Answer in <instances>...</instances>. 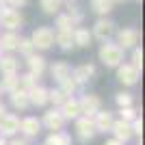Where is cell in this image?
Returning a JSON list of instances; mask_svg holds the SVG:
<instances>
[{"mask_svg": "<svg viewBox=\"0 0 145 145\" xmlns=\"http://www.w3.org/2000/svg\"><path fill=\"white\" fill-rule=\"evenodd\" d=\"M100 61H102L106 67H119L123 63V50L117 46V43L104 41L102 48H100Z\"/></svg>", "mask_w": 145, "mask_h": 145, "instance_id": "1", "label": "cell"}, {"mask_svg": "<svg viewBox=\"0 0 145 145\" xmlns=\"http://www.w3.org/2000/svg\"><path fill=\"white\" fill-rule=\"evenodd\" d=\"M35 50H50L54 46V30L48 28V26H39V28L33 30V35L28 37Z\"/></svg>", "mask_w": 145, "mask_h": 145, "instance_id": "2", "label": "cell"}, {"mask_svg": "<svg viewBox=\"0 0 145 145\" xmlns=\"http://www.w3.org/2000/svg\"><path fill=\"white\" fill-rule=\"evenodd\" d=\"M0 24L5 26L7 30H15L22 28V24H24V18H22V13L18 11V9H13V7H2L0 9Z\"/></svg>", "mask_w": 145, "mask_h": 145, "instance_id": "3", "label": "cell"}, {"mask_svg": "<svg viewBox=\"0 0 145 145\" xmlns=\"http://www.w3.org/2000/svg\"><path fill=\"white\" fill-rule=\"evenodd\" d=\"M113 35H115V22L108 18H100L93 26V33H91V37H95L100 41H108Z\"/></svg>", "mask_w": 145, "mask_h": 145, "instance_id": "4", "label": "cell"}, {"mask_svg": "<svg viewBox=\"0 0 145 145\" xmlns=\"http://www.w3.org/2000/svg\"><path fill=\"white\" fill-rule=\"evenodd\" d=\"M141 39V33L137 28H121L117 33V46L121 50H128V48H137V43Z\"/></svg>", "mask_w": 145, "mask_h": 145, "instance_id": "5", "label": "cell"}, {"mask_svg": "<svg viewBox=\"0 0 145 145\" xmlns=\"http://www.w3.org/2000/svg\"><path fill=\"white\" fill-rule=\"evenodd\" d=\"M117 78H119L126 87H132V85H137V82H139V78H141V69L132 67L130 63H123V65L117 67Z\"/></svg>", "mask_w": 145, "mask_h": 145, "instance_id": "6", "label": "cell"}, {"mask_svg": "<svg viewBox=\"0 0 145 145\" xmlns=\"http://www.w3.org/2000/svg\"><path fill=\"white\" fill-rule=\"evenodd\" d=\"M78 106H80V113H85L87 117H91L100 110L102 102H100L97 95H82V100H78Z\"/></svg>", "mask_w": 145, "mask_h": 145, "instance_id": "7", "label": "cell"}, {"mask_svg": "<svg viewBox=\"0 0 145 145\" xmlns=\"http://www.w3.org/2000/svg\"><path fill=\"white\" fill-rule=\"evenodd\" d=\"M76 134H78L80 141H91L93 134H95V126L89 117H82V119L76 121Z\"/></svg>", "mask_w": 145, "mask_h": 145, "instance_id": "8", "label": "cell"}, {"mask_svg": "<svg viewBox=\"0 0 145 145\" xmlns=\"http://www.w3.org/2000/svg\"><path fill=\"white\" fill-rule=\"evenodd\" d=\"M95 74V67L91 65V63H85V65H80V67H76L72 72V78L78 82V85H85V82H89L91 80V76Z\"/></svg>", "mask_w": 145, "mask_h": 145, "instance_id": "9", "label": "cell"}, {"mask_svg": "<svg viewBox=\"0 0 145 145\" xmlns=\"http://www.w3.org/2000/svg\"><path fill=\"white\" fill-rule=\"evenodd\" d=\"M43 123L48 126V130H52V132H56V130H61L63 128V123H65V119H63V115H61V110H48L46 115H43Z\"/></svg>", "mask_w": 145, "mask_h": 145, "instance_id": "10", "label": "cell"}, {"mask_svg": "<svg viewBox=\"0 0 145 145\" xmlns=\"http://www.w3.org/2000/svg\"><path fill=\"white\" fill-rule=\"evenodd\" d=\"M20 130L26 134V137H37L41 132V121L37 117H26V119L20 121Z\"/></svg>", "mask_w": 145, "mask_h": 145, "instance_id": "11", "label": "cell"}, {"mask_svg": "<svg viewBox=\"0 0 145 145\" xmlns=\"http://www.w3.org/2000/svg\"><path fill=\"white\" fill-rule=\"evenodd\" d=\"M18 130H20V119L15 115L0 117V134H15Z\"/></svg>", "mask_w": 145, "mask_h": 145, "instance_id": "12", "label": "cell"}, {"mask_svg": "<svg viewBox=\"0 0 145 145\" xmlns=\"http://www.w3.org/2000/svg\"><path fill=\"white\" fill-rule=\"evenodd\" d=\"M93 126H95V130H100V132H108L110 128H113V115H110L108 110H97Z\"/></svg>", "mask_w": 145, "mask_h": 145, "instance_id": "13", "label": "cell"}, {"mask_svg": "<svg viewBox=\"0 0 145 145\" xmlns=\"http://www.w3.org/2000/svg\"><path fill=\"white\" fill-rule=\"evenodd\" d=\"M72 39H74V46H78V48H89L91 41H93V37H91V33L87 28H74Z\"/></svg>", "mask_w": 145, "mask_h": 145, "instance_id": "14", "label": "cell"}, {"mask_svg": "<svg viewBox=\"0 0 145 145\" xmlns=\"http://www.w3.org/2000/svg\"><path fill=\"white\" fill-rule=\"evenodd\" d=\"M50 74H52V78H54L56 82H61V80H65L67 76H72V67L67 65L65 61H56L54 65L50 67Z\"/></svg>", "mask_w": 145, "mask_h": 145, "instance_id": "15", "label": "cell"}, {"mask_svg": "<svg viewBox=\"0 0 145 145\" xmlns=\"http://www.w3.org/2000/svg\"><path fill=\"white\" fill-rule=\"evenodd\" d=\"M18 59L11 54H2L0 56V72L2 76H9V74H18Z\"/></svg>", "mask_w": 145, "mask_h": 145, "instance_id": "16", "label": "cell"}, {"mask_svg": "<svg viewBox=\"0 0 145 145\" xmlns=\"http://www.w3.org/2000/svg\"><path fill=\"white\" fill-rule=\"evenodd\" d=\"M28 93V102L30 104H35V106H43V104L48 102V91L43 89V87H33L30 91H26Z\"/></svg>", "mask_w": 145, "mask_h": 145, "instance_id": "17", "label": "cell"}, {"mask_svg": "<svg viewBox=\"0 0 145 145\" xmlns=\"http://www.w3.org/2000/svg\"><path fill=\"white\" fill-rule=\"evenodd\" d=\"M26 59H28V69H30L28 74H33V76L39 78L43 74V69H46V59L39 56V54H30V56H26Z\"/></svg>", "mask_w": 145, "mask_h": 145, "instance_id": "18", "label": "cell"}, {"mask_svg": "<svg viewBox=\"0 0 145 145\" xmlns=\"http://www.w3.org/2000/svg\"><path fill=\"white\" fill-rule=\"evenodd\" d=\"M113 132H115L117 141H128L130 137H132V128H130V123L128 121H117V123H113V128H110Z\"/></svg>", "mask_w": 145, "mask_h": 145, "instance_id": "19", "label": "cell"}, {"mask_svg": "<svg viewBox=\"0 0 145 145\" xmlns=\"http://www.w3.org/2000/svg\"><path fill=\"white\" fill-rule=\"evenodd\" d=\"M61 115H63V119H76V117L80 115L78 100H65V102H63V108H61Z\"/></svg>", "mask_w": 145, "mask_h": 145, "instance_id": "20", "label": "cell"}, {"mask_svg": "<svg viewBox=\"0 0 145 145\" xmlns=\"http://www.w3.org/2000/svg\"><path fill=\"white\" fill-rule=\"evenodd\" d=\"M18 43H20V37L13 33V30H7L5 35L0 37V48L11 52V50H18Z\"/></svg>", "mask_w": 145, "mask_h": 145, "instance_id": "21", "label": "cell"}, {"mask_svg": "<svg viewBox=\"0 0 145 145\" xmlns=\"http://www.w3.org/2000/svg\"><path fill=\"white\" fill-rule=\"evenodd\" d=\"M91 11L97 13L100 18H106L113 11V0H91Z\"/></svg>", "mask_w": 145, "mask_h": 145, "instance_id": "22", "label": "cell"}, {"mask_svg": "<svg viewBox=\"0 0 145 145\" xmlns=\"http://www.w3.org/2000/svg\"><path fill=\"white\" fill-rule=\"evenodd\" d=\"M11 104L13 106H15V108L18 110H24L26 106H28V93H26V91H22V89H15L11 93Z\"/></svg>", "mask_w": 145, "mask_h": 145, "instance_id": "23", "label": "cell"}, {"mask_svg": "<svg viewBox=\"0 0 145 145\" xmlns=\"http://www.w3.org/2000/svg\"><path fill=\"white\" fill-rule=\"evenodd\" d=\"M54 43H59L61 50H72L74 48L72 33H67V30H56L54 33Z\"/></svg>", "mask_w": 145, "mask_h": 145, "instance_id": "24", "label": "cell"}, {"mask_svg": "<svg viewBox=\"0 0 145 145\" xmlns=\"http://www.w3.org/2000/svg\"><path fill=\"white\" fill-rule=\"evenodd\" d=\"M46 145H72V139H69V134L63 132V130H56L48 137Z\"/></svg>", "mask_w": 145, "mask_h": 145, "instance_id": "25", "label": "cell"}, {"mask_svg": "<svg viewBox=\"0 0 145 145\" xmlns=\"http://www.w3.org/2000/svg\"><path fill=\"white\" fill-rule=\"evenodd\" d=\"M39 5H41L43 13H48V15H56V13L61 11L63 0H39Z\"/></svg>", "mask_w": 145, "mask_h": 145, "instance_id": "26", "label": "cell"}, {"mask_svg": "<svg viewBox=\"0 0 145 145\" xmlns=\"http://www.w3.org/2000/svg\"><path fill=\"white\" fill-rule=\"evenodd\" d=\"M20 87V76L18 74H9V76H5V78H2V85H0V89L2 91H15Z\"/></svg>", "mask_w": 145, "mask_h": 145, "instance_id": "27", "label": "cell"}, {"mask_svg": "<svg viewBox=\"0 0 145 145\" xmlns=\"http://www.w3.org/2000/svg\"><path fill=\"white\" fill-rule=\"evenodd\" d=\"M74 22L72 18L67 15V13H61V15H56V30H67V33H72L74 30Z\"/></svg>", "mask_w": 145, "mask_h": 145, "instance_id": "28", "label": "cell"}, {"mask_svg": "<svg viewBox=\"0 0 145 145\" xmlns=\"http://www.w3.org/2000/svg\"><path fill=\"white\" fill-rule=\"evenodd\" d=\"M59 85H61V91H63V93H65V95H72L74 91H76V89H78V87H80L78 82H76V80L72 78V76H67L65 80H61Z\"/></svg>", "mask_w": 145, "mask_h": 145, "instance_id": "29", "label": "cell"}, {"mask_svg": "<svg viewBox=\"0 0 145 145\" xmlns=\"http://www.w3.org/2000/svg\"><path fill=\"white\" fill-rule=\"evenodd\" d=\"M18 50H20V54H24V56L35 54V46H33V41H30L28 37H26V39H20V43H18Z\"/></svg>", "mask_w": 145, "mask_h": 145, "instance_id": "30", "label": "cell"}, {"mask_svg": "<svg viewBox=\"0 0 145 145\" xmlns=\"http://www.w3.org/2000/svg\"><path fill=\"white\" fill-rule=\"evenodd\" d=\"M48 100L52 104H63L67 97H65V93H63L61 89H54V91H48Z\"/></svg>", "mask_w": 145, "mask_h": 145, "instance_id": "31", "label": "cell"}, {"mask_svg": "<svg viewBox=\"0 0 145 145\" xmlns=\"http://www.w3.org/2000/svg\"><path fill=\"white\" fill-rule=\"evenodd\" d=\"M132 67H137V69H141V65H143V50L137 46V48H132V63H130Z\"/></svg>", "mask_w": 145, "mask_h": 145, "instance_id": "32", "label": "cell"}, {"mask_svg": "<svg viewBox=\"0 0 145 145\" xmlns=\"http://www.w3.org/2000/svg\"><path fill=\"white\" fill-rule=\"evenodd\" d=\"M117 104H119L121 108H128V106H130V104H132V95H130V93H117Z\"/></svg>", "mask_w": 145, "mask_h": 145, "instance_id": "33", "label": "cell"}, {"mask_svg": "<svg viewBox=\"0 0 145 145\" xmlns=\"http://www.w3.org/2000/svg\"><path fill=\"white\" fill-rule=\"evenodd\" d=\"M67 15L72 18V22H74V24H78L80 20H82V13L78 11V7H76V5H74V7L69 5V11H67Z\"/></svg>", "mask_w": 145, "mask_h": 145, "instance_id": "34", "label": "cell"}, {"mask_svg": "<svg viewBox=\"0 0 145 145\" xmlns=\"http://www.w3.org/2000/svg\"><path fill=\"white\" fill-rule=\"evenodd\" d=\"M134 113H137V110L130 108V106H128V108H121V121H130V119H134Z\"/></svg>", "mask_w": 145, "mask_h": 145, "instance_id": "35", "label": "cell"}, {"mask_svg": "<svg viewBox=\"0 0 145 145\" xmlns=\"http://www.w3.org/2000/svg\"><path fill=\"white\" fill-rule=\"evenodd\" d=\"M130 128H132V134H134V132L141 134V132H143V121H141V119H134V123H132Z\"/></svg>", "mask_w": 145, "mask_h": 145, "instance_id": "36", "label": "cell"}, {"mask_svg": "<svg viewBox=\"0 0 145 145\" xmlns=\"http://www.w3.org/2000/svg\"><path fill=\"white\" fill-rule=\"evenodd\" d=\"M26 2H28V0H7V7H13V9H15V7H24Z\"/></svg>", "mask_w": 145, "mask_h": 145, "instance_id": "37", "label": "cell"}, {"mask_svg": "<svg viewBox=\"0 0 145 145\" xmlns=\"http://www.w3.org/2000/svg\"><path fill=\"white\" fill-rule=\"evenodd\" d=\"M11 145H28L24 139H15V141H11Z\"/></svg>", "mask_w": 145, "mask_h": 145, "instance_id": "38", "label": "cell"}, {"mask_svg": "<svg viewBox=\"0 0 145 145\" xmlns=\"http://www.w3.org/2000/svg\"><path fill=\"white\" fill-rule=\"evenodd\" d=\"M106 145H123L121 141H117V139H110V141H106Z\"/></svg>", "mask_w": 145, "mask_h": 145, "instance_id": "39", "label": "cell"}, {"mask_svg": "<svg viewBox=\"0 0 145 145\" xmlns=\"http://www.w3.org/2000/svg\"><path fill=\"white\" fill-rule=\"evenodd\" d=\"M2 52H5V50H2V48H0V56H2Z\"/></svg>", "mask_w": 145, "mask_h": 145, "instance_id": "40", "label": "cell"}, {"mask_svg": "<svg viewBox=\"0 0 145 145\" xmlns=\"http://www.w3.org/2000/svg\"><path fill=\"white\" fill-rule=\"evenodd\" d=\"M113 2H123V0H113Z\"/></svg>", "mask_w": 145, "mask_h": 145, "instance_id": "41", "label": "cell"}, {"mask_svg": "<svg viewBox=\"0 0 145 145\" xmlns=\"http://www.w3.org/2000/svg\"><path fill=\"white\" fill-rule=\"evenodd\" d=\"M0 95H2V89H0Z\"/></svg>", "mask_w": 145, "mask_h": 145, "instance_id": "42", "label": "cell"}]
</instances>
